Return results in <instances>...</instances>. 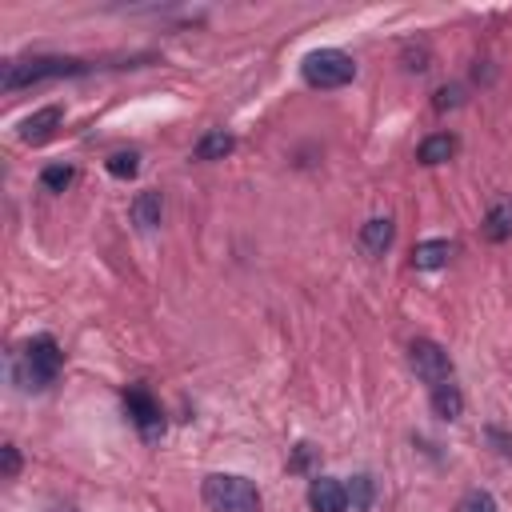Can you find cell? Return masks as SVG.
<instances>
[{
    "instance_id": "6da1fadb",
    "label": "cell",
    "mask_w": 512,
    "mask_h": 512,
    "mask_svg": "<svg viewBox=\"0 0 512 512\" xmlns=\"http://www.w3.org/2000/svg\"><path fill=\"white\" fill-rule=\"evenodd\" d=\"M64 368V352L52 336H32L24 344V352L12 360V380L24 388V392H44L48 384H56Z\"/></svg>"
},
{
    "instance_id": "7a4b0ae2",
    "label": "cell",
    "mask_w": 512,
    "mask_h": 512,
    "mask_svg": "<svg viewBox=\"0 0 512 512\" xmlns=\"http://www.w3.org/2000/svg\"><path fill=\"white\" fill-rule=\"evenodd\" d=\"M200 496L212 512H260V492L248 476L236 472H212L200 484Z\"/></svg>"
},
{
    "instance_id": "3957f363",
    "label": "cell",
    "mask_w": 512,
    "mask_h": 512,
    "mask_svg": "<svg viewBox=\"0 0 512 512\" xmlns=\"http://www.w3.org/2000/svg\"><path fill=\"white\" fill-rule=\"evenodd\" d=\"M84 72L80 60H64V56H32V60H8L0 68V88L4 92H16V88H28V84H40V80H52V76H76Z\"/></svg>"
},
{
    "instance_id": "277c9868",
    "label": "cell",
    "mask_w": 512,
    "mask_h": 512,
    "mask_svg": "<svg viewBox=\"0 0 512 512\" xmlns=\"http://www.w3.org/2000/svg\"><path fill=\"white\" fill-rule=\"evenodd\" d=\"M300 76L312 88H344L356 76V60L348 52H340V48H316V52L304 56Z\"/></svg>"
},
{
    "instance_id": "5b68a950",
    "label": "cell",
    "mask_w": 512,
    "mask_h": 512,
    "mask_svg": "<svg viewBox=\"0 0 512 512\" xmlns=\"http://www.w3.org/2000/svg\"><path fill=\"white\" fill-rule=\"evenodd\" d=\"M408 364H412V372L424 380V384H444V380H452V360H448V352L436 344V340H412L408 344Z\"/></svg>"
},
{
    "instance_id": "8992f818",
    "label": "cell",
    "mask_w": 512,
    "mask_h": 512,
    "mask_svg": "<svg viewBox=\"0 0 512 512\" xmlns=\"http://www.w3.org/2000/svg\"><path fill=\"white\" fill-rule=\"evenodd\" d=\"M124 408H128V416H132V424H136V432H140L144 440H160V436H164V412H160V404L152 400L148 388L132 384V388L124 392Z\"/></svg>"
},
{
    "instance_id": "52a82bcc",
    "label": "cell",
    "mask_w": 512,
    "mask_h": 512,
    "mask_svg": "<svg viewBox=\"0 0 512 512\" xmlns=\"http://www.w3.org/2000/svg\"><path fill=\"white\" fill-rule=\"evenodd\" d=\"M308 508L312 512H348V492L336 476H316L308 484Z\"/></svg>"
},
{
    "instance_id": "ba28073f",
    "label": "cell",
    "mask_w": 512,
    "mask_h": 512,
    "mask_svg": "<svg viewBox=\"0 0 512 512\" xmlns=\"http://www.w3.org/2000/svg\"><path fill=\"white\" fill-rule=\"evenodd\" d=\"M60 120H64L60 104H48V108L32 112V116L20 124V140H24V144H44V140H52V132L60 128Z\"/></svg>"
},
{
    "instance_id": "9c48e42d",
    "label": "cell",
    "mask_w": 512,
    "mask_h": 512,
    "mask_svg": "<svg viewBox=\"0 0 512 512\" xmlns=\"http://www.w3.org/2000/svg\"><path fill=\"white\" fill-rule=\"evenodd\" d=\"M428 408H432L436 420H460V416H464V392H460L452 380H444V384L432 388Z\"/></svg>"
},
{
    "instance_id": "30bf717a",
    "label": "cell",
    "mask_w": 512,
    "mask_h": 512,
    "mask_svg": "<svg viewBox=\"0 0 512 512\" xmlns=\"http://www.w3.org/2000/svg\"><path fill=\"white\" fill-rule=\"evenodd\" d=\"M392 236H396V224L388 216H372L364 228H360V244L368 256H384L392 248Z\"/></svg>"
},
{
    "instance_id": "8fae6325",
    "label": "cell",
    "mask_w": 512,
    "mask_h": 512,
    "mask_svg": "<svg viewBox=\"0 0 512 512\" xmlns=\"http://www.w3.org/2000/svg\"><path fill=\"white\" fill-rule=\"evenodd\" d=\"M452 252L456 248L448 240H424V244L412 248V268L416 272H436V268H444L452 260Z\"/></svg>"
},
{
    "instance_id": "7c38bea8",
    "label": "cell",
    "mask_w": 512,
    "mask_h": 512,
    "mask_svg": "<svg viewBox=\"0 0 512 512\" xmlns=\"http://www.w3.org/2000/svg\"><path fill=\"white\" fill-rule=\"evenodd\" d=\"M236 148V136L232 132H224V128H212V132H204L200 140H196V160H224L228 152Z\"/></svg>"
},
{
    "instance_id": "4fadbf2b",
    "label": "cell",
    "mask_w": 512,
    "mask_h": 512,
    "mask_svg": "<svg viewBox=\"0 0 512 512\" xmlns=\"http://www.w3.org/2000/svg\"><path fill=\"white\" fill-rule=\"evenodd\" d=\"M452 156H456V136H452V132L428 136V140L420 144V152H416L420 164H444V160H452Z\"/></svg>"
},
{
    "instance_id": "5bb4252c",
    "label": "cell",
    "mask_w": 512,
    "mask_h": 512,
    "mask_svg": "<svg viewBox=\"0 0 512 512\" xmlns=\"http://www.w3.org/2000/svg\"><path fill=\"white\" fill-rule=\"evenodd\" d=\"M160 212H164V200H160V192H152V188L132 200V224H136V228H156V224H160Z\"/></svg>"
},
{
    "instance_id": "9a60e30c",
    "label": "cell",
    "mask_w": 512,
    "mask_h": 512,
    "mask_svg": "<svg viewBox=\"0 0 512 512\" xmlns=\"http://www.w3.org/2000/svg\"><path fill=\"white\" fill-rule=\"evenodd\" d=\"M484 236H488L492 244L512 240V200H500V204L484 216Z\"/></svg>"
},
{
    "instance_id": "2e32d148",
    "label": "cell",
    "mask_w": 512,
    "mask_h": 512,
    "mask_svg": "<svg viewBox=\"0 0 512 512\" xmlns=\"http://www.w3.org/2000/svg\"><path fill=\"white\" fill-rule=\"evenodd\" d=\"M344 492H348V504L356 508V512H364V508H372V500H376V484H372V476H352L348 484H344Z\"/></svg>"
},
{
    "instance_id": "e0dca14e",
    "label": "cell",
    "mask_w": 512,
    "mask_h": 512,
    "mask_svg": "<svg viewBox=\"0 0 512 512\" xmlns=\"http://www.w3.org/2000/svg\"><path fill=\"white\" fill-rule=\"evenodd\" d=\"M72 180H76V168H72V164H48V168L40 172V184H44L48 192H64Z\"/></svg>"
},
{
    "instance_id": "ac0fdd59",
    "label": "cell",
    "mask_w": 512,
    "mask_h": 512,
    "mask_svg": "<svg viewBox=\"0 0 512 512\" xmlns=\"http://www.w3.org/2000/svg\"><path fill=\"white\" fill-rule=\"evenodd\" d=\"M456 512H500V504H496V496H492V492L472 488V492H464V496H460Z\"/></svg>"
},
{
    "instance_id": "d6986e66",
    "label": "cell",
    "mask_w": 512,
    "mask_h": 512,
    "mask_svg": "<svg viewBox=\"0 0 512 512\" xmlns=\"http://www.w3.org/2000/svg\"><path fill=\"white\" fill-rule=\"evenodd\" d=\"M108 172H112L116 180H132V176L140 172V156H136V152H112V156H108Z\"/></svg>"
},
{
    "instance_id": "ffe728a7",
    "label": "cell",
    "mask_w": 512,
    "mask_h": 512,
    "mask_svg": "<svg viewBox=\"0 0 512 512\" xmlns=\"http://www.w3.org/2000/svg\"><path fill=\"white\" fill-rule=\"evenodd\" d=\"M432 104H436V112H444V108H460V104H464V88H460V84H444V88L436 92Z\"/></svg>"
},
{
    "instance_id": "44dd1931",
    "label": "cell",
    "mask_w": 512,
    "mask_h": 512,
    "mask_svg": "<svg viewBox=\"0 0 512 512\" xmlns=\"http://www.w3.org/2000/svg\"><path fill=\"white\" fill-rule=\"evenodd\" d=\"M0 472H4V480H16V472H20V452H16V444H4V448H0Z\"/></svg>"
},
{
    "instance_id": "7402d4cb",
    "label": "cell",
    "mask_w": 512,
    "mask_h": 512,
    "mask_svg": "<svg viewBox=\"0 0 512 512\" xmlns=\"http://www.w3.org/2000/svg\"><path fill=\"white\" fill-rule=\"evenodd\" d=\"M312 456H316V448H312V444H296V456H292V464H288V468H292V472H304Z\"/></svg>"
},
{
    "instance_id": "603a6c76",
    "label": "cell",
    "mask_w": 512,
    "mask_h": 512,
    "mask_svg": "<svg viewBox=\"0 0 512 512\" xmlns=\"http://www.w3.org/2000/svg\"><path fill=\"white\" fill-rule=\"evenodd\" d=\"M44 512H76V508H72V504H48Z\"/></svg>"
}]
</instances>
